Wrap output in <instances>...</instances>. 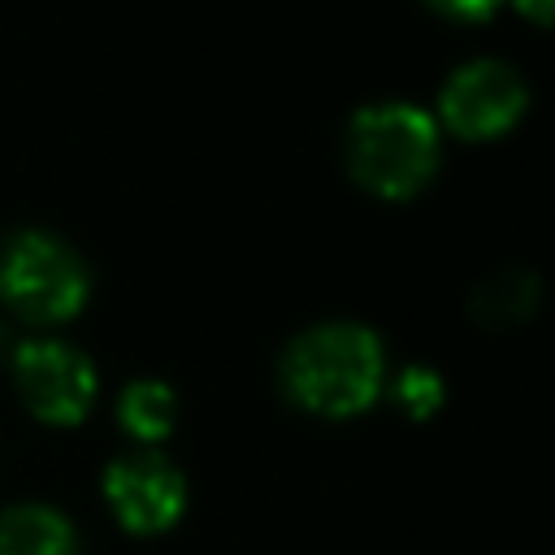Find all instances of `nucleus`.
Listing matches in <instances>:
<instances>
[{
  "label": "nucleus",
  "mask_w": 555,
  "mask_h": 555,
  "mask_svg": "<svg viewBox=\"0 0 555 555\" xmlns=\"http://www.w3.org/2000/svg\"><path fill=\"white\" fill-rule=\"evenodd\" d=\"M91 278L82 256L52 230H17L0 247V299L35 325L69 321L87 304Z\"/></svg>",
  "instance_id": "nucleus-3"
},
{
  "label": "nucleus",
  "mask_w": 555,
  "mask_h": 555,
  "mask_svg": "<svg viewBox=\"0 0 555 555\" xmlns=\"http://www.w3.org/2000/svg\"><path fill=\"white\" fill-rule=\"evenodd\" d=\"M538 295H542L538 273L512 264V269H499V273H490V278H481V282L473 286L468 312H473V321L486 325V330H507V325L529 321V312L538 308Z\"/></svg>",
  "instance_id": "nucleus-8"
},
{
  "label": "nucleus",
  "mask_w": 555,
  "mask_h": 555,
  "mask_svg": "<svg viewBox=\"0 0 555 555\" xmlns=\"http://www.w3.org/2000/svg\"><path fill=\"white\" fill-rule=\"evenodd\" d=\"M386 377L382 338L356 321H325L304 330L282 351V386L286 395L321 416L364 412Z\"/></svg>",
  "instance_id": "nucleus-1"
},
{
  "label": "nucleus",
  "mask_w": 555,
  "mask_h": 555,
  "mask_svg": "<svg viewBox=\"0 0 555 555\" xmlns=\"http://www.w3.org/2000/svg\"><path fill=\"white\" fill-rule=\"evenodd\" d=\"M520 17L538 22V26H555V0H507Z\"/></svg>",
  "instance_id": "nucleus-12"
},
{
  "label": "nucleus",
  "mask_w": 555,
  "mask_h": 555,
  "mask_svg": "<svg viewBox=\"0 0 555 555\" xmlns=\"http://www.w3.org/2000/svg\"><path fill=\"white\" fill-rule=\"evenodd\" d=\"M395 399L408 416H429L438 403H442V377L425 364H408L399 377H395Z\"/></svg>",
  "instance_id": "nucleus-10"
},
{
  "label": "nucleus",
  "mask_w": 555,
  "mask_h": 555,
  "mask_svg": "<svg viewBox=\"0 0 555 555\" xmlns=\"http://www.w3.org/2000/svg\"><path fill=\"white\" fill-rule=\"evenodd\" d=\"M343 156L364 191L408 199L438 169V121L412 100H377L347 121Z\"/></svg>",
  "instance_id": "nucleus-2"
},
{
  "label": "nucleus",
  "mask_w": 555,
  "mask_h": 555,
  "mask_svg": "<svg viewBox=\"0 0 555 555\" xmlns=\"http://www.w3.org/2000/svg\"><path fill=\"white\" fill-rule=\"evenodd\" d=\"M429 9H438L442 17H455V22H486L503 0H425Z\"/></svg>",
  "instance_id": "nucleus-11"
},
{
  "label": "nucleus",
  "mask_w": 555,
  "mask_h": 555,
  "mask_svg": "<svg viewBox=\"0 0 555 555\" xmlns=\"http://www.w3.org/2000/svg\"><path fill=\"white\" fill-rule=\"evenodd\" d=\"M0 555H78V533L61 512L17 503L0 512Z\"/></svg>",
  "instance_id": "nucleus-7"
},
{
  "label": "nucleus",
  "mask_w": 555,
  "mask_h": 555,
  "mask_svg": "<svg viewBox=\"0 0 555 555\" xmlns=\"http://www.w3.org/2000/svg\"><path fill=\"white\" fill-rule=\"evenodd\" d=\"M104 494H108V503H113V512L126 529L156 533V529L178 520L186 486H182V473L165 455L134 451V455H121V460L108 464Z\"/></svg>",
  "instance_id": "nucleus-6"
},
{
  "label": "nucleus",
  "mask_w": 555,
  "mask_h": 555,
  "mask_svg": "<svg viewBox=\"0 0 555 555\" xmlns=\"http://www.w3.org/2000/svg\"><path fill=\"white\" fill-rule=\"evenodd\" d=\"M529 87L516 65L499 56H473L455 65L438 91V117L460 139H494L520 121Z\"/></svg>",
  "instance_id": "nucleus-4"
},
{
  "label": "nucleus",
  "mask_w": 555,
  "mask_h": 555,
  "mask_svg": "<svg viewBox=\"0 0 555 555\" xmlns=\"http://www.w3.org/2000/svg\"><path fill=\"white\" fill-rule=\"evenodd\" d=\"M117 416L121 425L139 438V442H160L169 429H173V416H178V399L165 382L156 377H139L121 390L117 399Z\"/></svg>",
  "instance_id": "nucleus-9"
},
{
  "label": "nucleus",
  "mask_w": 555,
  "mask_h": 555,
  "mask_svg": "<svg viewBox=\"0 0 555 555\" xmlns=\"http://www.w3.org/2000/svg\"><path fill=\"white\" fill-rule=\"evenodd\" d=\"M13 382L26 408L48 425H78L95 399L91 360L61 338H26L13 351Z\"/></svg>",
  "instance_id": "nucleus-5"
}]
</instances>
